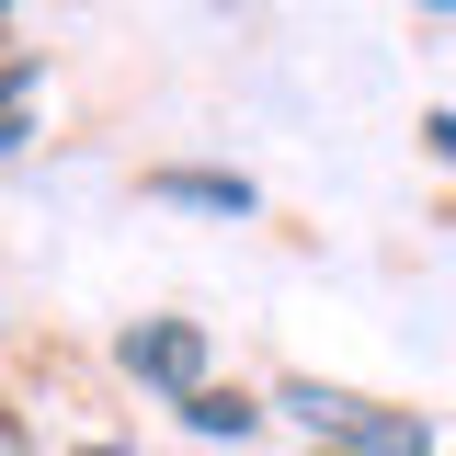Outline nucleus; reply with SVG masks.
Wrapping results in <instances>:
<instances>
[{
    "instance_id": "nucleus-1",
    "label": "nucleus",
    "mask_w": 456,
    "mask_h": 456,
    "mask_svg": "<svg viewBox=\"0 0 456 456\" xmlns=\"http://www.w3.org/2000/svg\"><path fill=\"white\" fill-rule=\"evenodd\" d=\"M285 411H297L308 434H331L342 456H434V434H422L411 411H377V399H354V388H320V377H297V388H285Z\"/></svg>"
},
{
    "instance_id": "nucleus-7",
    "label": "nucleus",
    "mask_w": 456,
    "mask_h": 456,
    "mask_svg": "<svg viewBox=\"0 0 456 456\" xmlns=\"http://www.w3.org/2000/svg\"><path fill=\"white\" fill-rule=\"evenodd\" d=\"M80 456H126V445H80Z\"/></svg>"
},
{
    "instance_id": "nucleus-9",
    "label": "nucleus",
    "mask_w": 456,
    "mask_h": 456,
    "mask_svg": "<svg viewBox=\"0 0 456 456\" xmlns=\"http://www.w3.org/2000/svg\"><path fill=\"white\" fill-rule=\"evenodd\" d=\"M422 12H456V0H422Z\"/></svg>"
},
{
    "instance_id": "nucleus-5",
    "label": "nucleus",
    "mask_w": 456,
    "mask_h": 456,
    "mask_svg": "<svg viewBox=\"0 0 456 456\" xmlns=\"http://www.w3.org/2000/svg\"><path fill=\"white\" fill-rule=\"evenodd\" d=\"M171 411H183L194 434H228V445H240V434L263 422V411H251V399H240V388H194V399H171Z\"/></svg>"
},
{
    "instance_id": "nucleus-4",
    "label": "nucleus",
    "mask_w": 456,
    "mask_h": 456,
    "mask_svg": "<svg viewBox=\"0 0 456 456\" xmlns=\"http://www.w3.org/2000/svg\"><path fill=\"white\" fill-rule=\"evenodd\" d=\"M35 80H46V57L12 46L0 57V149H23V114H35Z\"/></svg>"
},
{
    "instance_id": "nucleus-3",
    "label": "nucleus",
    "mask_w": 456,
    "mask_h": 456,
    "mask_svg": "<svg viewBox=\"0 0 456 456\" xmlns=\"http://www.w3.org/2000/svg\"><path fill=\"white\" fill-rule=\"evenodd\" d=\"M149 194H160V206H194V217H251V206H263L251 171H206V160H160Z\"/></svg>"
},
{
    "instance_id": "nucleus-2",
    "label": "nucleus",
    "mask_w": 456,
    "mask_h": 456,
    "mask_svg": "<svg viewBox=\"0 0 456 456\" xmlns=\"http://www.w3.org/2000/svg\"><path fill=\"white\" fill-rule=\"evenodd\" d=\"M126 377L160 388V399H194L206 388V331H194V320H137V331H126Z\"/></svg>"
},
{
    "instance_id": "nucleus-6",
    "label": "nucleus",
    "mask_w": 456,
    "mask_h": 456,
    "mask_svg": "<svg viewBox=\"0 0 456 456\" xmlns=\"http://www.w3.org/2000/svg\"><path fill=\"white\" fill-rule=\"evenodd\" d=\"M422 137H434V149H445V160H456V114H422Z\"/></svg>"
},
{
    "instance_id": "nucleus-8",
    "label": "nucleus",
    "mask_w": 456,
    "mask_h": 456,
    "mask_svg": "<svg viewBox=\"0 0 456 456\" xmlns=\"http://www.w3.org/2000/svg\"><path fill=\"white\" fill-rule=\"evenodd\" d=\"M0 35H12V0H0Z\"/></svg>"
}]
</instances>
